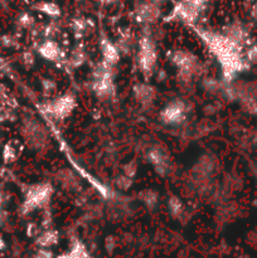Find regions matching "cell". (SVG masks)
<instances>
[{"instance_id":"cell-30","label":"cell","mask_w":257,"mask_h":258,"mask_svg":"<svg viewBox=\"0 0 257 258\" xmlns=\"http://www.w3.org/2000/svg\"><path fill=\"white\" fill-rule=\"evenodd\" d=\"M244 58L249 64H257V44H252L251 47L247 48Z\"/></svg>"},{"instance_id":"cell-15","label":"cell","mask_w":257,"mask_h":258,"mask_svg":"<svg viewBox=\"0 0 257 258\" xmlns=\"http://www.w3.org/2000/svg\"><path fill=\"white\" fill-rule=\"evenodd\" d=\"M23 144L22 141L18 140V139H12V140L8 141L7 144L3 148V161L5 164H12L14 161H17L20 158L23 153Z\"/></svg>"},{"instance_id":"cell-22","label":"cell","mask_w":257,"mask_h":258,"mask_svg":"<svg viewBox=\"0 0 257 258\" xmlns=\"http://www.w3.org/2000/svg\"><path fill=\"white\" fill-rule=\"evenodd\" d=\"M33 8H34L37 12L42 13V14H44V15H47V17L52 18V19H55V18L60 17V13H62V10H60V7L57 4V3L47 2V0H44V2L37 3V4H35Z\"/></svg>"},{"instance_id":"cell-2","label":"cell","mask_w":257,"mask_h":258,"mask_svg":"<svg viewBox=\"0 0 257 258\" xmlns=\"http://www.w3.org/2000/svg\"><path fill=\"white\" fill-rule=\"evenodd\" d=\"M53 193H54V188L48 181L29 185L24 191V198L20 206V214L28 216L38 209L45 208L49 204Z\"/></svg>"},{"instance_id":"cell-13","label":"cell","mask_w":257,"mask_h":258,"mask_svg":"<svg viewBox=\"0 0 257 258\" xmlns=\"http://www.w3.org/2000/svg\"><path fill=\"white\" fill-rule=\"evenodd\" d=\"M38 54L43 58V59L48 60V62H58L62 58V48L57 40L52 39V38H47L43 40L37 49Z\"/></svg>"},{"instance_id":"cell-37","label":"cell","mask_w":257,"mask_h":258,"mask_svg":"<svg viewBox=\"0 0 257 258\" xmlns=\"http://www.w3.org/2000/svg\"><path fill=\"white\" fill-rule=\"evenodd\" d=\"M5 247H7V243H5V239L3 238V236H2V234H0V252L4 251Z\"/></svg>"},{"instance_id":"cell-20","label":"cell","mask_w":257,"mask_h":258,"mask_svg":"<svg viewBox=\"0 0 257 258\" xmlns=\"http://www.w3.org/2000/svg\"><path fill=\"white\" fill-rule=\"evenodd\" d=\"M168 212L171 216V218L180 221V219H183V217L185 216L186 209L183 201H181L179 197L171 196L170 198L168 199Z\"/></svg>"},{"instance_id":"cell-3","label":"cell","mask_w":257,"mask_h":258,"mask_svg":"<svg viewBox=\"0 0 257 258\" xmlns=\"http://www.w3.org/2000/svg\"><path fill=\"white\" fill-rule=\"evenodd\" d=\"M158 64V48L153 37L149 33H143L139 39L138 67L141 75L150 78L154 75Z\"/></svg>"},{"instance_id":"cell-1","label":"cell","mask_w":257,"mask_h":258,"mask_svg":"<svg viewBox=\"0 0 257 258\" xmlns=\"http://www.w3.org/2000/svg\"><path fill=\"white\" fill-rule=\"evenodd\" d=\"M193 29L221 66L222 82L232 83L239 73L248 70L249 63L242 53L243 47L229 39L223 32L204 30L196 25H193Z\"/></svg>"},{"instance_id":"cell-14","label":"cell","mask_w":257,"mask_h":258,"mask_svg":"<svg viewBox=\"0 0 257 258\" xmlns=\"http://www.w3.org/2000/svg\"><path fill=\"white\" fill-rule=\"evenodd\" d=\"M100 48H101V54H102V62L106 63V64L113 66L117 64L120 62L121 53L120 49H118L117 45L115 43L111 42L107 37L102 35L100 39Z\"/></svg>"},{"instance_id":"cell-35","label":"cell","mask_w":257,"mask_h":258,"mask_svg":"<svg viewBox=\"0 0 257 258\" xmlns=\"http://www.w3.org/2000/svg\"><path fill=\"white\" fill-rule=\"evenodd\" d=\"M43 90H44V92H48L50 93L52 91L55 90V82L52 80H44L43 81Z\"/></svg>"},{"instance_id":"cell-18","label":"cell","mask_w":257,"mask_h":258,"mask_svg":"<svg viewBox=\"0 0 257 258\" xmlns=\"http://www.w3.org/2000/svg\"><path fill=\"white\" fill-rule=\"evenodd\" d=\"M54 258H91V256L86 244L78 238H75L67 252Z\"/></svg>"},{"instance_id":"cell-33","label":"cell","mask_w":257,"mask_h":258,"mask_svg":"<svg viewBox=\"0 0 257 258\" xmlns=\"http://www.w3.org/2000/svg\"><path fill=\"white\" fill-rule=\"evenodd\" d=\"M105 248L108 253H112L116 248V239L113 238L112 236H108L107 238L105 239Z\"/></svg>"},{"instance_id":"cell-17","label":"cell","mask_w":257,"mask_h":258,"mask_svg":"<svg viewBox=\"0 0 257 258\" xmlns=\"http://www.w3.org/2000/svg\"><path fill=\"white\" fill-rule=\"evenodd\" d=\"M223 33L229 38V39H232L233 42H236L237 44L242 45V47H243V44L247 40V37H248V35H247L246 28L238 22L231 23V24L227 25L223 29Z\"/></svg>"},{"instance_id":"cell-41","label":"cell","mask_w":257,"mask_h":258,"mask_svg":"<svg viewBox=\"0 0 257 258\" xmlns=\"http://www.w3.org/2000/svg\"><path fill=\"white\" fill-rule=\"evenodd\" d=\"M103 2H105L106 4H111V3H115L116 0H103Z\"/></svg>"},{"instance_id":"cell-12","label":"cell","mask_w":257,"mask_h":258,"mask_svg":"<svg viewBox=\"0 0 257 258\" xmlns=\"http://www.w3.org/2000/svg\"><path fill=\"white\" fill-rule=\"evenodd\" d=\"M133 95L136 102L144 108H150L156 100V88L148 82H139L134 85Z\"/></svg>"},{"instance_id":"cell-8","label":"cell","mask_w":257,"mask_h":258,"mask_svg":"<svg viewBox=\"0 0 257 258\" xmlns=\"http://www.w3.org/2000/svg\"><path fill=\"white\" fill-rule=\"evenodd\" d=\"M25 143L34 150H42L48 146V133L45 126L37 120H28L22 127Z\"/></svg>"},{"instance_id":"cell-28","label":"cell","mask_w":257,"mask_h":258,"mask_svg":"<svg viewBox=\"0 0 257 258\" xmlns=\"http://www.w3.org/2000/svg\"><path fill=\"white\" fill-rule=\"evenodd\" d=\"M115 184L118 189H121V190H126V189H128L133 185V179L127 178V176L122 174V175H118L117 178L115 179Z\"/></svg>"},{"instance_id":"cell-27","label":"cell","mask_w":257,"mask_h":258,"mask_svg":"<svg viewBox=\"0 0 257 258\" xmlns=\"http://www.w3.org/2000/svg\"><path fill=\"white\" fill-rule=\"evenodd\" d=\"M18 24L22 28H24V29L32 28L33 25H34V18H33V15H30L29 13H23V14H20V17L18 18Z\"/></svg>"},{"instance_id":"cell-24","label":"cell","mask_w":257,"mask_h":258,"mask_svg":"<svg viewBox=\"0 0 257 258\" xmlns=\"http://www.w3.org/2000/svg\"><path fill=\"white\" fill-rule=\"evenodd\" d=\"M238 102L244 112L248 113V115L251 116H257V98L256 97L244 93V95H242L241 97L238 98Z\"/></svg>"},{"instance_id":"cell-9","label":"cell","mask_w":257,"mask_h":258,"mask_svg":"<svg viewBox=\"0 0 257 258\" xmlns=\"http://www.w3.org/2000/svg\"><path fill=\"white\" fill-rule=\"evenodd\" d=\"M188 107L183 100H171L159 112V120L166 126L181 125L186 120Z\"/></svg>"},{"instance_id":"cell-25","label":"cell","mask_w":257,"mask_h":258,"mask_svg":"<svg viewBox=\"0 0 257 258\" xmlns=\"http://www.w3.org/2000/svg\"><path fill=\"white\" fill-rule=\"evenodd\" d=\"M202 86H203L204 91H207V92L217 93V92H221L222 88H223V82L221 83L219 81H217L216 78L208 77L203 81Z\"/></svg>"},{"instance_id":"cell-40","label":"cell","mask_w":257,"mask_h":258,"mask_svg":"<svg viewBox=\"0 0 257 258\" xmlns=\"http://www.w3.org/2000/svg\"><path fill=\"white\" fill-rule=\"evenodd\" d=\"M153 2H154V3H156V4H159V5H160L161 3L166 2V0H153Z\"/></svg>"},{"instance_id":"cell-11","label":"cell","mask_w":257,"mask_h":258,"mask_svg":"<svg viewBox=\"0 0 257 258\" xmlns=\"http://www.w3.org/2000/svg\"><path fill=\"white\" fill-rule=\"evenodd\" d=\"M160 5L153 0H141L135 8V18L141 24H153L160 18Z\"/></svg>"},{"instance_id":"cell-29","label":"cell","mask_w":257,"mask_h":258,"mask_svg":"<svg viewBox=\"0 0 257 258\" xmlns=\"http://www.w3.org/2000/svg\"><path fill=\"white\" fill-rule=\"evenodd\" d=\"M123 175H126L127 176V178H130V179H135V176H136V174H138V165H136V163L135 161H130V163H127V164H125V165H123Z\"/></svg>"},{"instance_id":"cell-32","label":"cell","mask_w":257,"mask_h":258,"mask_svg":"<svg viewBox=\"0 0 257 258\" xmlns=\"http://www.w3.org/2000/svg\"><path fill=\"white\" fill-rule=\"evenodd\" d=\"M88 22L82 18H78V19L73 20V29L78 30V32H83V30L87 29Z\"/></svg>"},{"instance_id":"cell-7","label":"cell","mask_w":257,"mask_h":258,"mask_svg":"<svg viewBox=\"0 0 257 258\" xmlns=\"http://www.w3.org/2000/svg\"><path fill=\"white\" fill-rule=\"evenodd\" d=\"M76 107H77V100H76L75 96L71 95V93H65V95H60L53 100L48 101L43 106V110L53 120L63 121L72 115Z\"/></svg>"},{"instance_id":"cell-19","label":"cell","mask_w":257,"mask_h":258,"mask_svg":"<svg viewBox=\"0 0 257 258\" xmlns=\"http://www.w3.org/2000/svg\"><path fill=\"white\" fill-rule=\"evenodd\" d=\"M59 242V232L57 229H45L40 234H38L35 239V244L43 248H52L57 246Z\"/></svg>"},{"instance_id":"cell-5","label":"cell","mask_w":257,"mask_h":258,"mask_svg":"<svg viewBox=\"0 0 257 258\" xmlns=\"http://www.w3.org/2000/svg\"><path fill=\"white\" fill-rule=\"evenodd\" d=\"M92 92L100 100H111L115 97V81L112 67L101 62L92 73Z\"/></svg>"},{"instance_id":"cell-38","label":"cell","mask_w":257,"mask_h":258,"mask_svg":"<svg viewBox=\"0 0 257 258\" xmlns=\"http://www.w3.org/2000/svg\"><path fill=\"white\" fill-rule=\"evenodd\" d=\"M3 202H4V197H3V193H2V191H0V211H2Z\"/></svg>"},{"instance_id":"cell-34","label":"cell","mask_w":257,"mask_h":258,"mask_svg":"<svg viewBox=\"0 0 257 258\" xmlns=\"http://www.w3.org/2000/svg\"><path fill=\"white\" fill-rule=\"evenodd\" d=\"M23 62H24V64L29 68L30 66L34 64V62H35L34 54L30 52H25L24 54H23Z\"/></svg>"},{"instance_id":"cell-16","label":"cell","mask_w":257,"mask_h":258,"mask_svg":"<svg viewBox=\"0 0 257 258\" xmlns=\"http://www.w3.org/2000/svg\"><path fill=\"white\" fill-rule=\"evenodd\" d=\"M214 169H216V160L211 155H204L198 159L193 168V173L196 174L197 178L208 179L214 173Z\"/></svg>"},{"instance_id":"cell-31","label":"cell","mask_w":257,"mask_h":258,"mask_svg":"<svg viewBox=\"0 0 257 258\" xmlns=\"http://www.w3.org/2000/svg\"><path fill=\"white\" fill-rule=\"evenodd\" d=\"M34 258H54V254L50 251V248H43L38 247L37 252L34 253Z\"/></svg>"},{"instance_id":"cell-6","label":"cell","mask_w":257,"mask_h":258,"mask_svg":"<svg viewBox=\"0 0 257 258\" xmlns=\"http://www.w3.org/2000/svg\"><path fill=\"white\" fill-rule=\"evenodd\" d=\"M209 0H180L174 5L168 20H179L188 25H196Z\"/></svg>"},{"instance_id":"cell-23","label":"cell","mask_w":257,"mask_h":258,"mask_svg":"<svg viewBox=\"0 0 257 258\" xmlns=\"http://www.w3.org/2000/svg\"><path fill=\"white\" fill-rule=\"evenodd\" d=\"M138 198L150 211H154L159 203V193L154 189H144L139 193Z\"/></svg>"},{"instance_id":"cell-39","label":"cell","mask_w":257,"mask_h":258,"mask_svg":"<svg viewBox=\"0 0 257 258\" xmlns=\"http://www.w3.org/2000/svg\"><path fill=\"white\" fill-rule=\"evenodd\" d=\"M253 15L257 18V3H256V5L253 7Z\"/></svg>"},{"instance_id":"cell-36","label":"cell","mask_w":257,"mask_h":258,"mask_svg":"<svg viewBox=\"0 0 257 258\" xmlns=\"http://www.w3.org/2000/svg\"><path fill=\"white\" fill-rule=\"evenodd\" d=\"M8 100H9V97H8V95H7L5 87L2 85V83H0V110H3L2 107L8 102Z\"/></svg>"},{"instance_id":"cell-21","label":"cell","mask_w":257,"mask_h":258,"mask_svg":"<svg viewBox=\"0 0 257 258\" xmlns=\"http://www.w3.org/2000/svg\"><path fill=\"white\" fill-rule=\"evenodd\" d=\"M57 181L65 190H73L78 185L77 176L68 169H62L57 173Z\"/></svg>"},{"instance_id":"cell-4","label":"cell","mask_w":257,"mask_h":258,"mask_svg":"<svg viewBox=\"0 0 257 258\" xmlns=\"http://www.w3.org/2000/svg\"><path fill=\"white\" fill-rule=\"evenodd\" d=\"M170 63L178 72V77L183 82H189L194 76L198 75L201 63L198 57L190 50L185 49H174L169 54Z\"/></svg>"},{"instance_id":"cell-26","label":"cell","mask_w":257,"mask_h":258,"mask_svg":"<svg viewBox=\"0 0 257 258\" xmlns=\"http://www.w3.org/2000/svg\"><path fill=\"white\" fill-rule=\"evenodd\" d=\"M85 60H86V53L81 49H76L75 52L71 54L70 64L72 66L73 68H78L85 63Z\"/></svg>"},{"instance_id":"cell-10","label":"cell","mask_w":257,"mask_h":258,"mask_svg":"<svg viewBox=\"0 0 257 258\" xmlns=\"http://www.w3.org/2000/svg\"><path fill=\"white\" fill-rule=\"evenodd\" d=\"M146 159L158 175L168 176L170 174L171 160L165 149L160 146H151L146 153Z\"/></svg>"}]
</instances>
